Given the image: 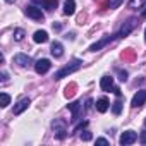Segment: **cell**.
<instances>
[{
  "label": "cell",
  "instance_id": "6da1fadb",
  "mask_svg": "<svg viewBox=\"0 0 146 146\" xmlns=\"http://www.w3.org/2000/svg\"><path fill=\"white\" fill-rule=\"evenodd\" d=\"M81 64H83L81 60H72V62H70L69 65H65V67H62L60 70H57L53 78H55V79H62V78H65V76L72 74V72H76V70H78V69L81 67Z\"/></svg>",
  "mask_w": 146,
  "mask_h": 146
},
{
  "label": "cell",
  "instance_id": "7a4b0ae2",
  "mask_svg": "<svg viewBox=\"0 0 146 146\" xmlns=\"http://www.w3.org/2000/svg\"><path fill=\"white\" fill-rule=\"evenodd\" d=\"M53 131H55V137L57 139H64L67 136V125H65V120L62 119H57L53 122Z\"/></svg>",
  "mask_w": 146,
  "mask_h": 146
},
{
  "label": "cell",
  "instance_id": "3957f363",
  "mask_svg": "<svg viewBox=\"0 0 146 146\" xmlns=\"http://www.w3.org/2000/svg\"><path fill=\"white\" fill-rule=\"evenodd\" d=\"M24 12H26V16L28 17H31V19H35V21H43V12H41V9H38V7H35V5H28L26 9H24Z\"/></svg>",
  "mask_w": 146,
  "mask_h": 146
},
{
  "label": "cell",
  "instance_id": "277c9868",
  "mask_svg": "<svg viewBox=\"0 0 146 146\" xmlns=\"http://www.w3.org/2000/svg\"><path fill=\"white\" fill-rule=\"evenodd\" d=\"M50 67H52V64H50L48 58H40L35 64V70L38 72V74H46V72L50 70Z\"/></svg>",
  "mask_w": 146,
  "mask_h": 146
},
{
  "label": "cell",
  "instance_id": "5b68a950",
  "mask_svg": "<svg viewBox=\"0 0 146 146\" xmlns=\"http://www.w3.org/2000/svg\"><path fill=\"white\" fill-rule=\"evenodd\" d=\"M136 139H137V134H136L134 131H125V132L120 136V144H122V146H127V144H132Z\"/></svg>",
  "mask_w": 146,
  "mask_h": 146
},
{
  "label": "cell",
  "instance_id": "8992f818",
  "mask_svg": "<svg viewBox=\"0 0 146 146\" xmlns=\"http://www.w3.org/2000/svg\"><path fill=\"white\" fill-rule=\"evenodd\" d=\"M136 26H137L136 19H129V21L122 26V29H120V33H119V38H125V36H127V35H129L134 28H136Z\"/></svg>",
  "mask_w": 146,
  "mask_h": 146
},
{
  "label": "cell",
  "instance_id": "52a82bcc",
  "mask_svg": "<svg viewBox=\"0 0 146 146\" xmlns=\"http://www.w3.org/2000/svg\"><path fill=\"white\" fill-rule=\"evenodd\" d=\"M115 38H119V35H112V36H105V38H103V40H100L98 43H95V45H91V46H90V50H91V52H96V50H100L102 46H105L107 43H110V41H113Z\"/></svg>",
  "mask_w": 146,
  "mask_h": 146
},
{
  "label": "cell",
  "instance_id": "ba28073f",
  "mask_svg": "<svg viewBox=\"0 0 146 146\" xmlns=\"http://www.w3.org/2000/svg\"><path fill=\"white\" fill-rule=\"evenodd\" d=\"M146 102V90H139L132 98V107H143Z\"/></svg>",
  "mask_w": 146,
  "mask_h": 146
},
{
  "label": "cell",
  "instance_id": "9c48e42d",
  "mask_svg": "<svg viewBox=\"0 0 146 146\" xmlns=\"http://www.w3.org/2000/svg\"><path fill=\"white\" fill-rule=\"evenodd\" d=\"M29 103H31V102H29V98H23V100H19V102H17V105L14 107V115L23 113V112L29 107Z\"/></svg>",
  "mask_w": 146,
  "mask_h": 146
},
{
  "label": "cell",
  "instance_id": "30bf717a",
  "mask_svg": "<svg viewBox=\"0 0 146 146\" xmlns=\"http://www.w3.org/2000/svg\"><path fill=\"white\" fill-rule=\"evenodd\" d=\"M14 62H16L17 65H21V67H28V65L31 64V58H29L28 55H24V53H17V55L14 57Z\"/></svg>",
  "mask_w": 146,
  "mask_h": 146
},
{
  "label": "cell",
  "instance_id": "8fae6325",
  "mask_svg": "<svg viewBox=\"0 0 146 146\" xmlns=\"http://www.w3.org/2000/svg\"><path fill=\"white\" fill-rule=\"evenodd\" d=\"M67 107L72 112V120H78L79 119V112H81V103L79 102H74V103H69Z\"/></svg>",
  "mask_w": 146,
  "mask_h": 146
},
{
  "label": "cell",
  "instance_id": "7c38bea8",
  "mask_svg": "<svg viewBox=\"0 0 146 146\" xmlns=\"http://www.w3.org/2000/svg\"><path fill=\"white\" fill-rule=\"evenodd\" d=\"M100 86H102V90H103V91H110V90H113V78H110V76L102 78Z\"/></svg>",
  "mask_w": 146,
  "mask_h": 146
},
{
  "label": "cell",
  "instance_id": "4fadbf2b",
  "mask_svg": "<svg viewBox=\"0 0 146 146\" xmlns=\"http://www.w3.org/2000/svg\"><path fill=\"white\" fill-rule=\"evenodd\" d=\"M76 11V2L74 0H65V4H64V14L65 16H72Z\"/></svg>",
  "mask_w": 146,
  "mask_h": 146
},
{
  "label": "cell",
  "instance_id": "5bb4252c",
  "mask_svg": "<svg viewBox=\"0 0 146 146\" xmlns=\"http://www.w3.org/2000/svg\"><path fill=\"white\" fill-rule=\"evenodd\" d=\"M52 55L57 57V58L64 55V46H62L58 41H53V43H52Z\"/></svg>",
  "mask_w": 146,
  "mask_h": 146
},
{
  "label": "cell",
  "instance_id": "9a60e30c",
  "mask_svg": "<svg viewBox=\"0 0 146 146\" xmlns=\"http://www.w3.org/2000/svg\"><path fill=\"white\" fill-rule=\"evenodd\" d=\"M36 4H40V5H43L45 9H48V11H53L55 7H57V0H35Z\"/></svg>",
  "mask_w": 146,
  "mask_h": 146
},
{
  "label": "cell",
  "instance_id": "2e32d148",
  "mask_svg": "<svg viewBox=\"0 0 146 146\" xmlns=\"http://www.w3.org/2000/svg\"><path fill=\"white\" fill-rule=\"evenodd\" d=\"M33 40L36 43H46L48 41V33L46 31H36L35 36H33Z\"/></svg>",
  "mask_w": 146,
  "mask_h": 146
},
{
  "label": "cell",
  "instance_id": "e0dca14e",
  "mask_svg": "<svg viewBox=\"0 0 146 146\" xmlns=\"http://www.w3.org/2000/svg\"><path fill=\"white\" fill-rule=\"evenodd\" d=\"M108 107H110V102H108L107 98H100V100L96 102V110H98V112H102V113H103V112H107V110H108Z\"/></svg>",
  "mask_w": 146,
  "mask_h": 146
},
{
  "label": "cell",
  "instance_id": "ac0fdd59",
  "mask_svg": "<svg viewBox=\"0 0 146 146\" xmlns=\"http://www.w3.org/2000/svg\"><path fill=\"white\" fill-rule=\"evenodd\" d=\"M76 90H78V84L76 83H70V84H67L65 86V98H72V96H74L76 95Z\"/></svg>",
  "mask_w": 146,
  "mask_h": 146
},
{
  "label": "cell",
  "instance_id": "d6986e66",
  "mask_svg": "<svg viewBox=\"0 0 146 146\" xmlns=\"http://www.w3.org/2000/svg\"><path fill=\"white\" fill-rule=\"evenodd\" d=\"M122 58H124V60H134V58H136L134 50H131V48H129V50H124V52H122Z\"/></svg>",
  "mask_w": 146,
  "mask_h": 146
},
{
  "label": "cell",
  "instance_id": "ffe728a7",
  "mask_svg": "<svg viewBox=\"0 0 146 146\" xmlns=\"http://www.w3.org/2000/svg\"><path fill=\"white\" fill-rule=\"evenodd\" d=\"M112 110H113V113H115V115H119V113L122 112V100H120V96H119V100H117V102L113 103Z\"/></svg>",
  "mask_w": 146,
  "mask_h": 146
},
{
  "label": "cell",
  "instance_id": "44dd1931",
  "mask_svg": "<svg viewBox=\"0 0 146 146\" xmlns=\"http://www.w3.org/2000/svg\"><path fill=\"white\" fill-rule=\"evenodd\" d=\"M146 4V0H131L129 2V7L131 9H136V7H141V5H144Z\"/></svg>",
  "mask_w": 146,
  "mask_h": 146
},
{
  "label": "cell",
  "instance_id": "7402d4cb",
  "mask_svg": "<svg viewBox=\"0 0 146 146\" xmlns=\"http://www.w3.org/2000/svg\"><path fill=\"white\" fill-rule=\"evenodd\" d=\"M24 35H26V33H24V29H21V28H19V29H16V33H14V40H16V41H21V40L24 38Z\"/></svg>",
  "mask_w": 146,
  "mask_h": 146
},
{
  "label": "cell",
  "instance_id": "603a6c76",
  "mask_svg": "<svg viewBox=\"0 0 146 146\" xmlns=\"http://www.w3.org/2000/svg\"><path fill=\"white\" fill-rule=\"evenodd\" d=\"M115 72L119 74V79H120V81H127V72H125V70H122V69H119V67H117V69H115Z\"/></svg>",
  "mask_w": 146,
  "mask_h": 146
},
{
  "label": "cell",
  "instance_id": "cb8c5ba5",
  "mask_svg": "<svg viewBox=\"0 0 146 146\" xmlns=\"http://www.w3.org/2000/svg\"><path fill=\"white\" fill-rule=\"evenodd\" d=\"M124 0H108V9H117Z\"/></svg>",
  "mask_w": 146,
  "mask_h": 146
},
{
  "label": "cell",
  "instance_id": "d4e9b609",
  "mask_svg": "<svg viewBox=\"0 0 146 146\" xmlns=\"http://www.w3.org/2000/svg\"><path fill=\"white\" fill-rule=\"evenodd\" d=\"M0 98H2V107H7L11 103V96L7 93H2V95H0Z\"/></svg>",
  "mask_w": 146,
  "mask_h": 146
},
{
  "label": "cell",
  "instance_id": "484cf974",
  "mask_svg": "<svg viewBox=\"0 0 146 146\" xmlns=\"http://www.w3.org/2000/svg\"><path fill=\"white\" fill-rule=\"evenodd\" d=\"M91 137H93V134H91L90 131H83V132H81V139H83V141H91Z\"/></svg>",
  "mask_w": 146,
  "mask_h": 146
},
{
  "label": "cell",
  "instance_id": "4316f807",
  "mask_svg": "<svg viewBox=\"0 0 146 146\" xmlns=\"http://www.w3.org/2000/svg\"><path fill=\"white\" fill-rule=\"evenodd\" d=\"M84 21H86V12H83V14L78 16V24H84Z\"/></svg>",
  "mask_w": 146,
  "mask_h": 146
},
{
  "label": "cell",
  "instance_id": "83f0119b",
  "mask_svg": "<svg viewBox=\"0 0 146 146\" xmlns=\"http://www.w3.org/2000/svg\"><path fill=\"white\" fill-rule=\"evenodd\" d=\"M139 141H141L143 144H146V131H143V132H141V136H139Z\"/></svg>",
  "mask_w": 146,
  "mask_h": 146
},
{
  "label": "cell",
  "instance_id": "f1b7e54d",
  "mask_svg": "<svg viewBox=\"0 0 146 146\" xmlns=\"http://www.w3.org/2000/svg\"><path fill=\"white\" fill-rule=\"evenodd\" d=\"M96 144H103V146H107V144H108V141H107V139H103V137H100V139H96Z\"/></svg>",
  "mask_w": 146,
  "mask_h": 146
},
{
  "label": "cell",
  "instance_id": "f546056e",
  "mask_svg": "<svg viewBox=\"0 0 146 146\" xmlns=\"http://www.w3.org/2000/svg\"><path fill=\"white\" fill-rule=\"evenodd\" d=\"M60 29H62V24L60 23H57V24L53 23V31H60Z\"/></svg>",
  "mask_w": 146,
  "mask_h": 146
},
{
  "label": "cell",
  "instance_id": "4dcf8cb0",
  "mask_svg": "<svg viewBox=\"0 0 146 146\" xmlns=\"http://www.w3.org/2000/svg\"><path fill=\"white\" fill-rule=\"evenodd\" d=\"M113 93H115L117 96H122V93H120V90H119L117 86H113Z\"/></svg>",
  "mask_w": 146,
  "mask_h": 146
},
{
  "label": "cell",
  "instance_id": "1f68e13d",
  "mask_svg": "<svg viewBox=\"0 0 146 146\" xmlns=\"http://www.w3.org/2000/svg\"><path fill=\"white\" fill-rule=\"evenodd\" d=\"M91 105H93V102H91V100H88V102H86V108H91Z\"/></svg>",
  "mask_w": 146,
  "mask_h": 146
},
{
  "label": "cell",
  "instance_id": "d6a6232c",
  "mask_svg": "<svg viewBox=\"0 0 146 146\" xmlns=\"http://www.w3.org/2000/svg\"><path fill=\"white\" fill-rule=\"evenodd\" d=\"M141 17H143V19H146V9H144V11L141 12Z\"/></svg>",
  "mask_w": 146,
  "mask_h": 146
},
{
  "label": "cell",
  "instance_id": "836d02e7",
  "mask_svg": "<svg viewBox=\"0 0 146 146\" xmlns=\"http://www.w3.org/2000/svg\"><path fill=\"white\" fill-rule=\"evenodd\" d=\"M5 2H9V4H12V2H16V0H5Z\"/></svg>",
  "mask_w": 146,
  "mask_h": 146
},
{
  "label": "cell",
  "instance_id": "e575fe53",
  "mask_svg": "<svg viewBox=\"0 0 146 146\" xmlns=\"http://www.w3.org/2000/svg\"><path fill=\"white\" fill-rule=\"evenodd\" d=\"M144 41H146V31H144Z\"/></svg>",
  "mask_w": 146,
  "mask_h": 146
},
{
  "label": "cell",
  "instance_id": "d590c367",
  "mask_svg": "<svg viewBox=\"0 0 146 146\" xmlns=\"http://www.w3.org/2000/svg\"><path fill=\"white\" fill-rule=\"evenodd\" d=\"M144 125H146V120H144Z\"/></svg>",
  "mask_w": 146,
  "mask_h": 146
}]
</instances>
